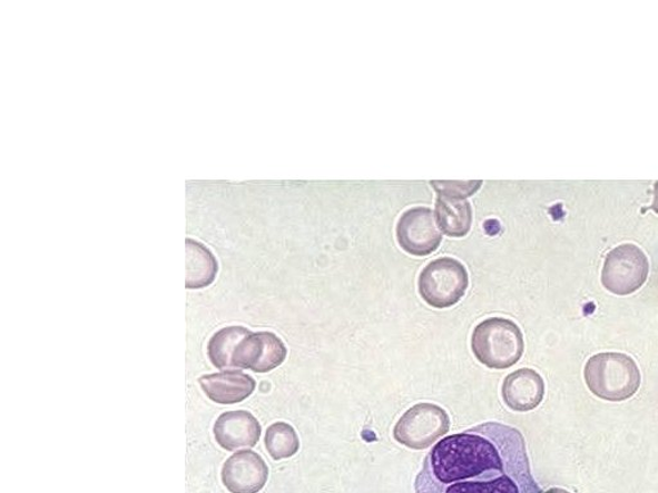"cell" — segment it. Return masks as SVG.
Returning a JSON list of instances; mask_svg holds the SVG:
<instances>
[{
  "instance_id": "obj_3",
  "label": "cell",
  "mask_w": 658,
  "mask_h": 493,
  "mask_svg": "<svg viewBox=\"0 0 658 493\" xmlns=\"http://www.w3.org/2000/svg\"><path fill=\"white\" fill-rule=\"evenodd\" d=\"M472 351L489 369L504 371L520 362L524 342L519 325L504 317H490L472 334Z\"/></svg>"
},
{
  "instance_id": "obj_12",
  "label": "cell",
  "mask_w": 658,
  "mask_h": 493,
  "mask_svg": "<svg viewBox=\"0 0 658 493\" xmlns=\"http://www.w3.org/2000/svg\"><path fill=\"white\" fill-rule=\"evenodd\" d=\"M199 384L208 398L222 405L243 403L256 388L254 378L238 371L205 375L199 378Z\"/></svg>"
},
{
  "instance_id": "obj_1",
  "label": "cell",
  "mask_w": 658,
  "mask_h": 493,
  "mask_svg": "<svg viewBox=\"0 0 658 493\" xmlns=\"http://www.w3.org/2000/svg\"><path fill=\"white\" fill-rule=\"evenodd\" d=\"M415 493H543L532 477L519 430L489 422L438 442L414 484Z\"/></svg>"
},
{
  "instance_id": "obj_11",
  "label": "cell",
  "mask_w": 658,
  "mask_h": 493,
  "mask_svg": "<svg viewBox=\"0 0 658 493\" xmlns=\"http://www.w3.org/2000/svg\"><path fill=\"white\" fill-rule=\"evenodd\" d=\"M546 384L536 371H515L503 382L502 396L504 404L513 412L527 413L534 411L543 401Z\"/></svg>"
},
{
  "instance_id": "obj_15",
  "label": "cell",
  "mask_w": 658,
  "mask_h": 493,
  "mask_svg": "<svg viewBox=\"0 0 658 493\" xmlns=\"http://www.w3.org/2000/svg\"><path fill=\"white\" fill-rule=\"evenodd\" d=\"M248 329L244 327H228L219 331L208 342L207 353L214 366L218 369L232 367V356L240 341H243Z\"/></svg>"
},
{
  "instance_id": "obj_6",
  "label": "cell",
  "mask_w": 658,
  "mask_h": 493,
  "mask_svg": "<svg viewBox=\"0 0 658 493\" xmlns=\"http://www.w3.org/2000/svg\"><path fill=\"white\" fill-rule=\"evenodd\" d=\"M649 264L644 250L635 245H621L607 255L602 284L611 294H635L648 278Z\"/></svg>"
},
{
  "instance_id": "obj_5",
  "label": "cell",
  "mask_w": 658,
  "mask_h": 493,
  "mask_svg": "<svg viewBox=\"0 0 658 493\" xmlns=\"http://www.w3.org/2000/svg\"><path fill=\"white\" fill-rule=\"evenodd\" d=\"M451 428L448 413L433 404H419L410 408L394 428L400 445L424 450L435 444Z\"/></svg>"
},
{
  "instance_id": "obj_18",
  "label": "cell",
  "mask_w": 658,
  "mask_h": 493,
  "mask_svg": "<svg viewBox=\"0 0 658 493\" xmlns=\"http://www.w3.org/2000/svg\"><path fill=\"white\" fill-rule=\"evenodd\" d=\"M652 210L656 211L658 214V181L656 183L655 186V200H654V205L651 206Z\"/></svg>"
},
{
  "instance_id": "obj_2",
  "label": "cell",
  "mask_w": 658,
  "mask_h": 493,
  "mask_svg": "<svg viewBox=\"0 0 658 493\" xmlns=\"http://www.w3.org/2000/svg\"><path fill=\"white\" fill-rule=\"evenodd\" d=\"M585 377L591 394L611 403H621L635 396L640 387L637 363L619 353L591 356L586 365Z\"/></svg>"
},
{
  "instance_id": "obj_8",
  "label": "cell",
  "mask_w": 658,
  "mask_h": 493,
  "mask_svg": "<svg viewBox=\"0 0 658 493\" xmlns=\"http://www.w3.org/2000/svg\"><path fill=\"white\" fill-rule=\"evenodd\" d=\"M396 237L400 247L416 257L432 254L443 240L436 216L426 207L404 213L397 223Z\"/></svg>"
},
{
  "instance_id": "obj_19",
  "label": "cell",
  "mask_w": 658,
  "mask_h": 493,
  "mask_svg": "<svg viewBox=\"0 0 658 493\" xmlns=\"http://www.w3.org/2000/svg\"><path fill=\"white\" fill-rule=\"evenodd\" d=\"M543 493H571V492L566 491L563 489H551V490H548L547 492H543Z\"/></svg>"
},
{
  "instance_id": "obj_13",
  "label": "cell",
  "mask_w": 658,
  "mask_h": 493,
  "mask_svg": "<svg viewBox=\"0 0 658 493\" xmlns=\"http://www.w3.org/2000/svg\"><path fill=\"white\" fill-rule=\"evenodd\" d=\"M436 220L448 237L468 236L472 225L471 206L463 197L439 195L436 200Z\"/></svg>"
},
{
  "instance_id": "obj_7",
  "label": "cell",
  "mask_w": 658,
  "mask_h": 493,
  "mask_svg": "<svg viewBox=\"0 0 658 493\" xmlns=\"http://www.w3.org/2000/svg\"><path fill=\"white\" fill-rule=\"evenodd\" d=\"M287 348L271 332L249 333L239 342L232 356V367L255 373H268L286 361Z\"/></svg>"
},
{
  "instance_id": "obj_14",
  "label": "cell",
  "mask_w": 658,
  "mask_h": 493,
  "mask_svg": "<svg viewBox=\"0 0 658 493\" xmlns=\"http://www.w3.org/2000/svg\"><path fill=\"white\" fill-rule=\"evenodd\" d=\"M187 288L202 289L214 282L218 274V263L203 245L187 240Z\"/></svg>"
},
{
  "instance_id": "obj_4",
  "label": "cell",
  "mask_w": 658,
  "mask_h": 493,
  "mask_svg": "<svg viewBox=\"0 0 658 493\" xmlns=\"http://www.w3.org/2000/svg\"><path fill=\"white\" fill-rule=\"evenodd\" d=\"M469 284L464 265L454 258L443 257L424 267L419 288L424 303L433 308H449L460 303Z\"/></svg>"
},
{
  "instance_id": "obj_10",
  "label": "cell",
  "mask_w": 658,
  "mask_h": 493,
  "mask_svg": "<svg viewBox=\"0 0 658 493\" xmlns=\"http://www.w3.org/2000/svg\"><path fill=\"white\" fill-rule=\"evenodd\" d=\"M216 442L227 451L254 447L262 437L261 423L248 412L224 413L214 425Z\"/></svg>"
},
{
  "instance_id": "obj_17",
  "label": "cell",
  "mask_w": 658,
  "mask_h": 493,
  "mask_svg": "<svg viewBox=\"0 0 658 493\" xmlns=\"http://www.w3.org/2000/svg\"><path fill=\"white\" fill-rule=\"evenodd\" d=\"M439 195L468 198L480 189L482 181H432Z\"/></svg>"
},
{
  "instance_id": "obj_16",
  "label": "cell",
  "mask_w": 658,
  "mask_h": 493,
  "mask_svg": "<svg viewBox=\"0 0 658 493\" xmlns=\"http://www.w3.org/2000/svg\"><path fill=\"white\" fill-rule=\"evenodd\" d=\"M265 446L274 461L294 456L299 448V440L294 427L278 422L271 425L265 434Z\"/></svg>"
},
{
  "instance_id": "obj_9",
  "label": "cell",
  "mask_w": 658,
  "mask_h": 493,
  "mask_svg": "<svg viewBox=\"0 0 658 493\" xmlns=\"http://www.w3.org/2000/svg\"><path fill=\"white\" fill-rule=\"evenodd\" d=\"M269 477L268 465L254 451H239L223 466L224 486L232 493L261 492Z\"/></svg>"
}]
</instances>
